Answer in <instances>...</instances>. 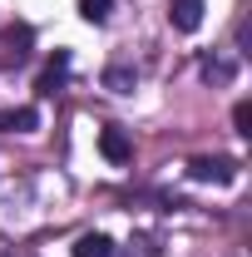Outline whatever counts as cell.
I'll use <instances>...</instances> for the list:
<instances>
[{"label":"cell","instance_id":"6da1fadb","mask_svg":"<svg viewBox=\"0 0 252 257\" xmlns=\"http://www.w3.org/2000/svg\"><path fill=\"white\" fill-rule=\"evenodd\" d=\"M237 168H242V163L237 159H222V154H198V159L188 163V178L193 183H237Z\"/></svg>","mask_w":252,"mask_h":257},{"label":"cell","instance_id":"7a4b0ae2","mask_svg":"<svg viewBox=\"0 0 252 257\" xmlns=\"http://www.w3.org/2000/svg\"><path fill=\"white\" fill-rule=\"evenodd\" d=\"M99 154H104L109 163H129V159H134V134L119 128V124L99 128Z\"/></svg>","mask_w":252,"mask_h":257},{"label":"cell","instance_id":"3957f363","mask_svg":"<svg viewBox=\"0 0 252 257\" xmlns=\"http://www.w3.org/2000/svg\"><path fill=\"white\" fill-rule=\"evenodd\" d=\"M64 84H69V50H55V60H50L45 69H40V79H35V89H40L45 99H55V94L64 89Z\"/></svg>","mask_w":252,"mask_h":257},{"label":"cell","instance_id":"277c9868","mask_svg":"<svg viewBox=\"0 0 252 257\" xmlns=\"http://www.w3.org/2000/svg\"><path fill=\"white\" fill-rule=\"evenodd\" d=\"M203 10H208L203 0H168V25H173L178 35H193L198 25H203Z\"/></svg>","mask_w":252,"mask_h":257},{"label":"cell","instance_id":"5b68a950","mask_svg":"<svg viewBox=\"0 0 252 257\" xmlns=\"http://www.w3.org/2000/svg\"><path fill=\"white\" fill-rule=\"evenodd\" d=\"M198 74H203V84H213V89H227V84L237 79V60H227V55H203Z\"/></svg>","mask_w":252,"mask_h":257},{"label":"cell","instance_id":"8992f818","mask_svg":"<svg viewBox=\"0 0 252 257\" xmlns=\"http://www.w3.org/2000/svg\"><path fill=\"white\" fill-rule=\"evenodd\" d=\"M0 128H5V134H35V128H40V109H35V104L0 109Z\"/></svg>","mask_w":252,"mask_h":257},{"label":"cell","instance_id":"52a82bcc","mask_svg":"<svg viewBox=\"0 0 252 257\" xmlns=\"http://www.w3.org/2000/svg\"><path fill=\"white\" fill-rule=\"evenodd\" d=\"M134 84H139V69H134V64H109V69H104V89L134 94Z\"/></svg>","mask_w":252,"mask_h":257},{"label":"cell","instance_id":"ba28073f","mask_svg":"<svg viewBox=\"0 0 252 257\" xmlns=\"http://www.w3.org/2000/svg\"><path fill=\"white\" fill-rule=\"evenodd\" d=\"M74 257H114V237H104V232H84V237L74 242Z\"/></svg>","mask_w":252,"mask_h":257},{"label":"cell","instance_id":"9c48e42d","mask_svg":"<svg viewBox=\"0 0 252 257\" xmlns=\"http://www.w3.org/2000/svg\"><path fill=\"white\" fill-rule=\"evenodd\" d=\"M109 10H114V0H79V20H89V25H104Z\"/></svg>","mask_w":252,"mask_h":257},{"label":"cell","instance_id":"30bf717a","mask_svg":"<svg viewBox=\"0 0 252 257\" xmlns=\"http://www.w3.org/2000/svg\"><path fill=\"white\" fill-rule=\"evenodd\" d=\"M232 128H237L242 139L252 134V104H247V99H237V104H232Z\"/></svg>","mask_w":252,"mask_h":257},{"label":"cell","instance_id":"8fae6325","mask_svg":"<svg viewBox=\"0 0 252 257\" xmlns=\"http://www.w3.org/2000/svg\"><path fill=\"white\" fill-rule=\"evenodd\" d=\"M0 257H10V252H0Z\"/></svg>","mask_w":252,"mask_h":257}]
</instances>
